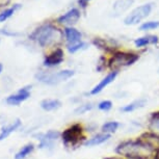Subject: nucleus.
Masks as SVG:
<instances>
[{
	"label": "nucleus",
	"mask_w": 159,
	"mask_h": 159,
	"mask_svg": "<svg viewBox=\"0 0 159 159\" xmlns=\"http://www.w3.org/2000/svg\"><path fill=\"white\" fill-rule=\"evenodd\" d=\"M61 101L56 100V99H47V100L42 101L41 106L44 110L51 111V110H55L61 107Z\"/></svg>",
	"instance_id": "2eb2a0df"
},
{
	"label": "nucleus",
	"mask_w": 159,
	"mask_h": 159,
	"mask_svg": "<svg viewBox=\"0 0 159 159\" xmlns=\"http://www.w3.org/2000/svg\"><path fill=\"white\" fill-rule=\"evenodd\" d=\"M65 34H66V38H67V41L69 45H73V44H76V43H79L80 42V39H81V34L75 28H72V27H67L65 29Z\"/></svg>",
	"instance_id": "9b49d317"
},
{
	"label": "nucleus",
	"mask_w": 159,
	"mask_h": 159,
	"mask_svg": "<svg viewBox=\"0 0 159 159\" xmlns=\"http://www.w3.org/2000/svg\"><path fill=\"white\" fill-rule=\"evenodd\" d=\"M89 1V0H79V4H80V5H82V7H84L85 5H86V3H88Z\"/></svg>",
	"instance_id": "bb28decb"
},
{
	"label": "nucleus",
	"mask_w": 159,
	"mask_h": 159,
	"mask_svg": "<svg viewBox=\"0 0 159 159\" xmlns=\"http://www.w3.org/2000/svg\"><path fill=\"white\" fill-rule=\"evenodd\" d=\"M109 139H110V135H109V134H106V133L98 134V135L94 136L93 139H89L88 142L85 143V146H86V147L98 146V145H101V143H105L106 140H108Z\"/></svg>",
	"instance_id": "f3484780"
},
{
	"label": "nucleus",
	"mask_w": 159,
	"mask_h": 159,
	"mask_svg": "<svg viewBox=\"0 0 159 159\" xmlns=\"http://www.w3.org/2000/svg\"><path fill=\"white\" fill-rule=\"evenodd\" d=\"M62 61H64V51L61 49H56L45 58L44 65L47 67H53V66L59 65Z\"/></svg>",
	"instance_id": "0eeeda50"
},
{
	"label": "nucleus",
	"mask_w": 159,
	"mask_h": 159,
	"mask_svg": "<svg viewBox=\"0 0 159 159\" xmlns=\"http://www.w3.org/2000/svg\"><path fill=\"white\" fill-rule=\"evenodd\" d=\"M112 107V103L108 100H105V101H102L99 103L98 105V108L100 110H104V111H107V110H109L110 108Z\"/></svg>",
	"instance_id": "a878e982"
},
{
	"label": "nucleus",
	"mask_w": 159,
	"mask_h": 159,
	"mask_svg": "<svg viewBox=\"0 0 159 159\" xmlns=\"http://www.w3.org/2000/svg\"><path fill=\"white\" fill-rule=\"evenodd\" d=\"M20 125H21L20 120H16L13 124H11V125L7 126V127L2 128V131H1V133H0V140H3V139H7V137L10 135L11 132H14L17 128L20 127Z\"/></svg>",
	"instance_id": "dca6fc26"
},
{
	"label": "nucleus",
	"mask_w": 159,
	"mask_h": 159,
	"mask_svg": "<svg viewBox=\"0 0 159 159\" xmlns=\"http://www.w3.org/2000/svg\"><path fill=\"white\" fill-rule=\"evenodd\" d=\"M32 150H34V145H31V143L30 145L23 147V148L17 153V155L15 156V158L16 159H24L28 154H30V153L32 152Z\"/></svg>",
	"instance_id": "412c9836"
},
{
	"label": "nucleus",
	"mask_w": 159,
	"mask_h": 159,
	"mask_svg": "<svg viewBox=\"0 0 159 159\" xmlns=\"http://www.w3.org/2000/svg\"><path fill=\"white\" fill-rule=\"evenodd\" d=\"M137 59L139 55L133 54V53H126V52H116L109 61V68L113 72H116L121 68L128 67L134 64Z\"/></svg>",
	"instance_id": "7ed1b4c3"
},
{
	"label": "nucleus",
	"mask_w": 159,
	"mask_h": 159,
	"mask_svg": "<svg viewBox=\"0 0 159 159\" xmlns=\"http://www.w3.org/2000/svg\"><path fill=\"white\" fill-rule=\"evenodd\" d=\"M30 39L35 40L42 47H46L61 41V32L51 24H45L30 35Z\"/></svg>",
	"instance_id": "f03ea898"
},
{
	"label": "nucleus",
	"mask_w": 159,
	"mask_h": 159,
	"mask_svg": "<svg viewBox=\"0 0 159 159\" xmlns=\"http://www.w3.org/2000/svg\"><path fill=\"white\" fill-rule=\"evenodd\" d=\"M134 0H116L113 3V11L116 15L125 13L133 4Z\"/></svg>",
	"instance_id": "f8f14e48"
},
{
	"label": "nucleus",
	"mask_w": 159,
	"mask_h": 159,
	"mask_svg": "<svg viewBox=\"0 0 159 159\" xmlns=\"http://www.w3.org/2000/svg\"><path fill=\"white\" fill-rule=\"evenodd\" d=\"M29 86L28 88H24L22 89H20L19 93L17 95L11 96L7 99V102L10 105H19L21 102L25 101L29 96H30V93H29Z\"/></svg>",
	"instance_id": "1a4fd4ad"
},
{
	"label": "nucleus",
	"mask_w": 159,
	"mask_h": 159,
	"mask_svg": "<svg viewBox=\"0 0 159 159\" xmlns=\"http://www.w3.org/2000/svg\"><path fill=\"white\" fill-rule=\"evenodd\" d=\"M80 18V11L77 8H72L68 13L62 15L57 19L58 23L61 24H75Z\"/></svg>",
	"instance_id": "6e6552de"
},
{
	"label": "nucleus",
	"mask_w": 159,
	"mask_h": 159,
	"mask_svg": "<svg viewBox=\"0 0 159 159\" xmlns=\"http://www.w3.org/2000/svg\"><path fill=\"white\" fill-rule=\"evenodd\" d=\"M82 137V128L80 125H74L62 133V139L66 143H75Z\"/></svg>",
	"instance_id": "423d86ee"
},
{
	"label": "nucleus",
	"mask_w": 159,
	"mask_h": 159,
	"mask_svg": "<svg viewBox=\"0 0 159 159\" xmlns=\"http://www.w3.org/2000/svg\"><path fill=\"white\" fill-rule=\"evenodd\" d=\"M116 152L126 157H130L131 159H145L151 155L154 150L147 145L142 139H139L137 140L123 143L118 147Z\"/></svg>",
	"instance_id": "f257e3e1"
},
{
	"label": "nucleus",
	"mask_w": 159,
	"mask_h": 159,
	"mask_svg": "<svg viewBox=\"0 0 159 159\" xmlns=\"http://www.w3.org/2000/svg\"><path fill=\"white\" fill-rule=\"evenodd\" d=\"M74 75V72L71 70H64L57 73H40L38 74L37 79L40 80L41 82L47 83V84H57V83L65 81L69 79Z\"/></svg>",
	"instance_id": "20e7f679"
},
{
	"label": "nucleus",
	"mask_w": 159,
	"mask_h": 159,
	"mask_svg": "<svg viewBox=\"0 0 159 159\" xmlns=\"http://www.w3.org/2000/svg\"><path fill=\"white\" fill-rule=\"evenodd\" d=\"M156 43H158V37H156V35H147V37L136 39L135 42H134L135 46L139 48L147 46V45L150 44H156Z\"/></svg>",
	"instance_id": "a211bd4d"
},
{
	"label": "nucleus",
	"mask_w": 159,
	"mask_h": 159,
	"mask_svg": "<svg viewBox=\"0 0 159 159\" xmlns=\"http://www.w3.org/2000/svg\"><path fill=\"white\" fill-rule=\"evenodd\" d=\"M119 126L120 124L118 122H107L102 126V131L106 134L111 133V132H115L119 128Z\"/></svg>",
	"instance_id": "4be33fe9"
},
{
	"label": "nucleus",
	"mask_w": 159,
	"mask_h": 159,
	"mask_svg": "<svg viewBox=\"0 0 159 159\" xmlns=\"http://www.w3.org/2000/svg\"><path fill=\"white\" fill-rule=\"evenodd\" d=\"M86 46H88V45H86L85 43L79 42V43H76V44H73V45H69V46H68V50H69V52L75 53V52H77L78 50L84 49V48H86Z\"/></svg>",
	"instance_id": "b1692460"
},
{
	"label": "nucleus",
	"mask_w": 159,
	"mask_h": 159,
	"mask_svg": "<svg viewBox=\"0 0 159 159\" xmlns=\"http://www.w3.org/2000/svg\"><path fill=\"white\" fill-rule=\"evenodd\" d=\"M146 102H147L146 99H139V100H135V101L132 102V103L126 105V106H124V107H122V108L120 109V110L123 111V112L133 111V110H136V109L142 108V107L145 106Z\"/></svg>",
	"instance_id": "4468645a"
},
{
	"label": "nucleus",
	"mask_w": 159,
	"mask_h": 159,
	"mask_svg": "<svg viewBox=\"0 0 159 159\" xmlns=\"http://www.w3.org/2000/svg\"><path fill=\"white\" fill-rule=\"evenodd\" d=\"M59 137V132L57 131H49L48 133L44 134L43 137L41 139V148H44V147H49L52 146V142L53 140H56Z\"/></svg>",
	"instance_id": "ddd939ff"
},
{
	"label": "nucleus",
	"mask_w": 159,
	"mask_h": 159,
	"mask_svg": "<svg viewBox=\"0 0 159 159\" xmlns=\"http://www.w3.org/2000/svg\"><path fill=\"white\" fill-rule=\"evenodd\" d=\"M92 108H93L92 104H83V105H80V106L75 110V112H76L77 115H82V113H85L86 111L91 110Z\"/></svg>",
	"instance_id": "393cba45"
},
{
	"label": "nucleus",
	"mask_w": 159,
	"mask_h": 159,
	"mask_svg": "<svg viewBox=\"0 0 159 159\" xmlns=\"http://www.w3.org/2000/svg\"><path fill=\"white\" fill-rule=\"evenodd\" d=\"M152 7H153L152 3H147L136 7L135 10L132 11L125 18L124 23L126 25H135V24H139L140 21H143L145 18L149 16L152 11Z\"/></svg>",
	"instance_id": "39448f33"
},
{
	"label": "nucleus",
	"mask_w": 159,
	"mask_h": 159,
	"mask_svg": "<svg viewBox=\"0 0 159 159\" xmlns=\"http://www.w3.org/2000/svg\"><path fill=\"white\" fill-rule=\"evenodd\" d=\"M116 72H111V73H109L106 77L103 78V79H102L101 81L92 89L91 95H97L100 92H102L107 85L110 84V83H111L113 80L116 79Z\"/></svg>",
	"instance_id": "9d476101"
},
{
	"label": "nucleus",
	"mask_w": 159,
	"mask_h": 159,
	"mask_svg": "<svg viewBox=\"0 0 159 159\" xmlns=\"http://www.w3.org/2000/svg\"><path fill=\"white\" fill-rule=\"evenodd\" d=\"M20 7H21L20 4H15L14 7H11V8H7V10H5L4 11H2V13L0 14V22H4L5 20L11 18L14 15L15 11L17 10H19Z\"/></svg>",
	"instance_id": "6ab92c4d"
},
{
	"label": "nucleus",
	"mask_w": 159,
	"mask_h": 159,
	"mask_svg": "<svg viewBox=\"0 0 159 159\" xmlns=\"http://www.w3.org/2000/svg\"><path fill=\"white\" fill-rule=\"evenodd\" d=\"M158 73H159V70H158Z\"/></svg>",
	"instance_id": "c756f323"
},
{
	"label": "nucleus",
	"mask_w": 159,
	"mask_h": 159,
	"mask_svg": "<svg viewBox=\"0 0 159 159\" xmlns=\"http://www.w3.org/2000/svg\"><path fill=\"white\" fill-rule=\"evenodd\" d=\"M159 27V21H149V22H145L139 27L140 30H152V29H156Z\"/></svg>",
	"instance_id": "5701e85b"
},
{
	"label": "nucleus",
	"mask_w": 159,
	"mask_h": 159,
	"mask_svg": "<svg viewBox=\"0 0 159 159\" xmlns=\"http://www.w3.org/2000/svg\"><path fill=\"white\" fill-rule=\"evenodd\" d=\"M1 72H2V65L0 64V73H1Z\"/></svg>",
	"instance_id": "c85d7f7f"
},
{
	"label": "nucleus",
	"mask_w": 159,
	"mask_h": 159,
	"mask_svg": "<svg viewBox=\"0 0 159 159\" xmlns=\"http://www.w3.org/2000/svg\"><path fill=\"white\" fill-rule=\"evenodd\" d=\"M155 159H159V150L156 152V155H155Z\"/></svg>",
	"instance_id": "cd10ccee"
},
{
	"label": "nucleus",
	"mask_w": 159,
	"mask_h": 159,
	"mask_svg": "<svg viewBox=\"0 0 159 159\" xmlns=\"http://www.w3.org/2000/svg\"><path fill=\"white\" fill-rule=\"evenodd\" d=\"M150 129L156 135L159 136V112H156L153 115L152 120L150 122Z\"/></svg>",
	"instance_id": "aec40b11"
}]
</instances>
